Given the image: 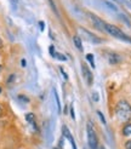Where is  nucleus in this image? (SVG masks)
Wrapping results in <instances>:
<instances>
[{
  "label": "nucleus",
  "mask_w": 131,
  "mask_h": 149,
  "mask_svg": "<svg viewBox=\"0 0 131 149\" xmlns=\"http://www.w3.org/2000/svg\"><path fill=\"white\" fill-rule=\"evenodd\" d=\"M3 114H4V107L1 106V104H0V118L3 116Z\"/></svg>",
  "instance_id": "20"
},
{
  "label": "nucleus",
  "mask_w": 131,
  "mask_h": 149,
  "mask_svg": "<svg viewBox=\"0 0 131 149\" xmlns=\"http://www.w3.org/2000/svg\"><path fill=\"white\" fill-rule=\"evenodd\" d=\"M15 79V74H12V75H10V78H9V80H7V84H11V83H13V80Z\"/></svg>",
  "instance_id": "18"
},
{
  "label": "nucleus",
  "mask_w": 131,
  "mask_h": 149,
  "mask_svg": "<svg viewBox=\"0 0 131 149\" xmlns=\"http://www.w3.org/2000/svg\"><path fill=\"white\" fill-rule=\"evenodd\" d=\"M86 133H87V143L91 149H98V139L95 127L91 121H87L86 124Z\"/></svg>",
  "instance_id": "3"
},
{
  "label": "nucleus",
  "mask_w": 131,
  "mask_h": 149,
  "mask_svg": "<svg viewBox=\"0 0 131 149\" xmlns=\"http://www.w3.org/2000/svg\"><path fill=\"white\" fill-rule=\"evenodd\" d=\"M106 58H107V62L112 65H115V64H119L123 62V57L116 54V52H107L106 54Z\"/></svg>",
  "instance_id": "6"
},
{
  "label": "nucleus",
  "mask_w": 131,
  "mask_h": 149,
  "mask_svg": "<svg viewBox=\"0 0 131 149\" xmlns=\"http://www.w3.org/2000/svg\"><path fill=\"white\" fill-rule=\"evenodd\" d=\"M98 149H106V147H103V146H101V147H100Z\"/></svg>",
  "instance_id": "24"
},
{
  "label": "nucleus",
  "mask_w": 131,
  "mask_h": 149,
  "mask_svg": "<svg viewBox=\"0 0 131 149\" xmlns=\"http://www.w3.org/2000/svg\"><path fill=\"white\" fill-rule=\"evenodd\" d=\"M26 120H27L28 124H31L35 130H38V127H36V124H35V115H34L33 113H28V114H26Z\"/></svg>",
  "instance_id": "9"
},
{
  "label": "nucleus",
  "mask_w": 131,
  "mask_h": 149,
  "mask_svg": "<svg viewBox=\"0 0 131 149\" xmlns=\"http://www.w3.org/2000/svg\"><path fill=\"white\" fill-rule=\"evenodd\" d=\"M62 133H63V136L67 138L69 142H70V144H72V147H73V149H77V144H75V142H74V138H73V136H72V133L69 132V130H68V127L67 126H63L62 127Z\"/></svg>",
  "instance_id": "8"
},
{
  "label": "nucleus",
  "mask_w": 131,
  "mask_h": 149,
  "mask_svg": "<svg viewBox=\"0 0 131 149\" xmlns=\"http://www.w3.org/2000/svg\"><path fill=\"white\" fill-rule=\"evenodd\" d=\"M92 98H93L95 102H98V100H100V98H98V93H97V92H93V93H92Z\"/></svg>",
  "instance_id": "16"
},
{
  "label": "nucleus",
  "mask_w": 131,
  "mask_h": 149,
  "mask_svg": "<svg viewBox=\"0 0 131 149\" xmlns=\"http://www.w3.org/2000/svg\"><path fill=\"white\" fill-rule=\"evenodd\" d=\"M114 114L118 121L125 124L129 123L131 120V104L125 100L118 101L114 108Z\"/></svg>",
  "instance_id": "1"
},
{
  "label": "nucleus",
  "mask_w": 131,
  "mask_h": 149,
  "mask_svg": "<svg viewBox=\"0 0 131 149\" xmlns=\"http://www.w3.org/2000/svg\"><path fill=\"white\" fill-rule=\"evenodd\" d=\"M79 32H80V35L83 36L84 40L89 41V42H91V44H101V41H102L97 35H95L93 33L89 32V31H87V29H85V28L80 27V28H79Z\"/></svg>",
  "instance_id": "4"
},
{
  "label": "nucleus",
  "mask_w": 131,
  "mask_h": 149,
  "mask_svg": "<svg viewBox=\"0 0 131 149\" xmlns=\"http://www.w3.org/2000/svg\"><path fill=\"white\" fill-rule=\"evenodd\" d=\"M18 100H24V102H26V103H28V102H29V98H28V97H26V96H23V95H20V96H18Z\"/></svg>",
  "instance_id": "15"
},
{
  "label": "nucleus",
  "mask_w": 131,
  "mask_h": 149,
  "mask_svg": "<svg viewBox=\"0 0 131 149\" xmlns=\"http://www.w3.org/2000/svg\"><path fill=\"white\" fill-rule=\"evenodd\" d=\"M97 114H98V116L101 118V121L103 123V124H106V119H105V116H103V115H102V113H101V111H98Z\"/></svg>",
  "instance_id": "17"
},
{
  "label": "nucleus",
  "mask_w": 131,
  "mask_h": 149,
  "mask_svg": "<svg viewBox=\"0 0 131 149\" xmlns=\"http://www.w3.org/2000/svg\"><path fill=\"white\" fill-rule=\"evenodd\" d=\"M1 47H3V40L0 39V49H1Z\"/></svg>",
  "instance_id": "23"
},
{
  "label": "nucleus",
  "mask_w": 131,
  "mask_h": 149,
  "mask_svg": "<svg viewBox=\"0 0 131 149\" xmlns=\"http://www.w3.org/2000/svg\"><path fill=\"white\" fill-rule=\"evenodd\" d=\"M0 93H1V87H0Z\"/></svg>",
  "instance_id": "26"
},
{
  "label": "nucleus",
  "mask_w": 131,
  "mask_h": 149,
  "mask_svg": "<svg viewBox=\"0 0 131 149\" xmlns=\"http://www.w3.org/2000/svg\"><path fill=\"white\" fill-rule=\"evenodd\" d=\"M105 33H108L109 35H112L113 38L115 39H119L121 41H125V42H129L131 44V36H129L126 33H124L120 28H118L114 24H111V23H105Z\"/></svg>",
  "instance_id": "2"
},
{
  "label": "nucleus",
  "mask_w": 131,
  "mask_h": 149,
  "mask_svg": "<svg viewBox=\"0 0 131 149\" xmlns=\"http://www.w3.org/2000/svg\"><path fill=\"white\" fill-rule=\"evenodd\" d=\"M73 41H74V45L77 46L78 50L83 51V40H82V38H80L79 35H74V36H73Z\"/></svg>",
  "instance_id": "11"
},
{
  "label": "nucleus",
  "mask_w": 131,
  "mask_h": 149,
  "mask_svg": "<svg viewBox=\"0 0 131 149\" xmlns=\"http://www.w3.org/2000/svg\"><path fill=\"white\" fill-rule=\"evenodd\" d=\"M121 135H123L124 137H128V136L131 135V123H130V121L126 123L125 125L123 126V129H121Z\"/></svg>",
  "instance_id": "10"
},
{
  "label": "nucleus",
  "mask_w": 131,
  "mask_h": 149,
  "mask_svg": "<svg viewBox=\"0 0 131 149\" xmlns=\"http://www.w3.org/2000/svg\"><path fill=\"white\" fill-rule=\"evenodd\" d=\"M1 70H3V65H0V73H1Z\"/></svg>",
  "instance_id": "25"
},
{
  "label": "nucleus",
  "mask_w": 131,
  "mask_h": 149,
  "mask_svg": "<svg viewBox=\"0 0 131 149\" xmlns=\"http://www.w3.org/2000/svg\"><path fill=\"white\" fill-rule=\"evenodd\" d=\"M55 97H56V101H57V107H58V109H60V111H61V104H60V100H58V95H57L56 91H55Z\"/></svg>",
  "instance_id": "14"
},
{
  "label": "nucleus",
  "mask_w": 131,
  "mask_h": 149,
  "mask_svg": "<svg viewBox=\"0 0 131 149\" xmlns=\"http://www.w3.org/2000/svg\"><path fill=\"white\" fill-rule=\"evenodd\" d=\"M60 70L62 72V75L64 77V79H66V80H67V79H68V77H67V74H66V73L63 72V68H60Z\"/></svg>",
  "instance_id": "21"
},
{
  "label": "nucleus",
  "mask_w": 131,
  "mask_h": 149,
  "mask_svg": "<svg viewBox=\"0 0 131 149\" xmlns=\"http://www.w3.org/2000/svg\"><path fill=\"white\" fill-rule=\"evenodd\" d=\"M86 59H87V61L90 62V64H91V65L93 67V68H95V58H93V56H92L91 54L86 55Z\"/></svg>",
  "instance_id": "12"
},
{
  "label": "nucleus",
  "mask_w": 131,
  "mask_h": 149,
  "mask_svg": "<svg viewBox=\"0 0 131 149\" xmlns=\"http://www.w3.org/2000/svg\"><path fill=\"white\" fill-rule=\"evenodd\" d=\"M82 70H83V77L84 79L86 80V83L87 85H91L92 84V73L90 72V69L87 68V65L86 64H82Z\"/></svg>",
  "instance_id": "7"
},
{
  "label": "nucleus",
  "mask_w": 131,
  "mask_h": 149,
  "mask_svg": "<svg viewBox=\"0 0 131 149\" xmlns=\"http://www.w3.org/2000/svg\"><path fill=\"white\" fill-rule=\"evenodd\" d=\"M124 148L125 149H131V139H128L125 143H124Z\"/></svg>",
  "instance_id": "13"
},
{
  "label": "nucleus",
  "mask_w": 131,
  "mask_h": 149,
  "mask_svg": "<svg viewBox=\"0 0 131 149\" xmlns=\"http://www.w3.org/2000/svg\"><path fill=\"white\" fill-rule=\"evenodd\" d=\"M70 114H72V118L75 119V114H74V108H73V106H70Z\"/></svg>",
  "instance_id": "19"
},
{
  "label": "nucleus",
  "mask_w": 131,
  "mask_h": 149,
  "mask_svg": "<svg viewBox=\"0 0 131 149\" xmlns=\"http://www.w3.org/2000/svg\"><path fill=\"white\" fill-rule=\"evenodd\" d=\"M87 17L90 18V21L92 22V24L96 27L97 29H100V31H102V32H105V23H106L105 21H102L100 17H97L96 15H93L91 12H87Z\"/></svg>",
  "instance_id": "5"
},
{
  "label": "nucleus",
  "mask_w": 131,
  "mask_h": 149,
  "mask_svg": "<svg viewBox=\"0 0 131 149\" xmlns=\"http://www.w3.org/2000/svg\"><path fill=\"white\" fill-rule=\"evenodd\" d=\"M40 29L44 31V22H40Z\"/></svg>",
  "instance_id": "22"
}]
</instances>
